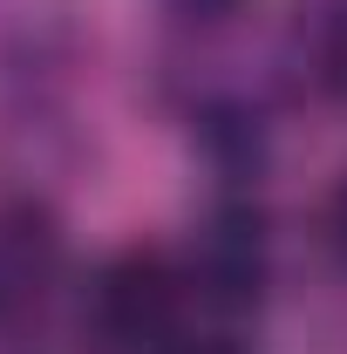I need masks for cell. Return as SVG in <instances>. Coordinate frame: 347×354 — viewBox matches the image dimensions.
Returning a JSON list of instances; mask_svg holds the SVG:
<instances>
[{
    "label": "cell",
    "instance_id": "1",
    "mask_svg": "<svg viewBox=\"0 0 347 354\" xmlns=\"http://www.w3.org/2000/svg\"><path fill=\"white\" fill-rule=\"evenodd\" d=\"M191 300V279L184 259L164 245H123L95 266L82 293V327L95 354H177L184 348V313Z\"/></svg>",
    "mask_w": 347,
    "mask_h": 354
},
{
    "label": "cell",
    "instance_id": "2",
    "mask_svg": "<svg viewBox=\"0 0 347 354\" xmlns=\"http://www.w3.org/2000/svg\"><path fill=\"white\" fill-rule=\"evenodd\" d=\"M184 279H191V300L212 313H252L272 286V232H265L259 198L245 191H225L212 212L191 232V252H184Z\"/></svg>",
    "mask_w": 347,
    "mask_h": 354
},
{
    "label": "cell",
    "instance_id": "3",
    "mask_svg": "<svg viewBox=\"0 0 347 354\" xmlns=\"http://www.w3.org/2000/svg\"><path fill=\"white\" fill-rule=\"evenodd\" d=\"M68 272V232L48 198H0V334H21L48 313Z\"/></svg>",
    "mask_w": 347,
    "mask_h": 354
},
{
    "label": "cell",
    "instance_id": "4",
    "mask_svg": "<svg viewBox=\"0 0 347 354\" xmlns=\"http://www.w3.org/2000/svg\"><path fill=\"white\" fill-rule=\"evenodd\" d=\"M293 62L320 102L347 109V0H313L293 28Z\"/></svg>",
    "mask_w": 347,
    "mask_h": 354
},
{
    "label": "cell",
    "instance_id": "5",
    "mask_svg": "<svg viewBox=\"0 0 347 354\" xmlns=\"http://www.w3.org/2000/svg\"><path fill=\"white\" fill-rule=\"evenodd\" d=\"M198 136H205L212 164L232 177V184H238V177H259V164H265L259 109H245V102H205V109H198Z\"/></svg>",
    "mask_w": 347,
    "mask_h": 354
},
{
    "label": "cell",
    "instance_id": "6",
    "mask_svg": "<svg viewBox=\"0 0 347 354\" xmlns=\"http://www.w3.org/2000/svg\"><path fill=\"white\" fill-rule=\"evenodd\" d=\"M157 7L171 14L177 28H191V35H212V28H225V21L245 14V0H157Z\"/></svg>",
    "mask_w": 347,
    "mask_h": 354
},
{
    "label": "cell",
    "instance_id": "7",
    "mask_svg": "<svg viewBox=\"0 0 347 354\" xmlns=\"http://www.w3.org/2000/svg\"><path fill=\"white\" fill-rule=\"evenodd\" d=\"M327 252H334L341 272H347V177L334 184V198H327Z\"/></svg>",
    "mask_w": 347,
    "mask_h": 354
},
{
    "label": "cell",
    "instance_id": "8",
    "mask_svg": "<svg viewBox=\"0 0 347 354\" xmlns=\"http://www.w3.org/2000/svg\"><path fill=\"white\" fill-rule=\"evenodd\" d=\"M177 354H252L245 341H232V334H205V341H184Z\"/></svg>",
    "mask_w": 347,
    "mask_h": 354
}]
</instances>
